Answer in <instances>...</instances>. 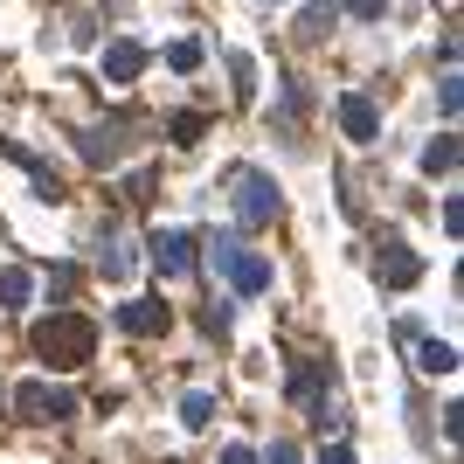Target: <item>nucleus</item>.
<instances>
[{"mask_svg":"<svg viewBox=\"0 0 464 464\" xmlns=\"http://www.w3.org/2000/svg\"><path fill=\"white\" fill-rule=\"evenodd\" d=\"M35 353L49 361V368H83L97 353V326L83 319V312H49L35 326Z\"/></svg>","mask_w":464,"mask_h":464,"instance_id":"1","label":"nucleus"},{"mask_svg":"<svg viewBox=\"0 0 464 464\" xmlns=\"http://www.w3.org/2000/svg\"><path fill=\"white\" fill-rule=\"evenodd\" d=\"M215 271H229L236 291H271V264H264V256H250L236 236H215Z\"/></svg>","mask_w":464,"mask_h":464,"instance_id":"2","label":"nucleus"},{"mask_svg":"<svg viewBox=\"0 0 464 464\" xmlns=\"http://www.w3.org/2000/svg\"><path fill=\"white\" fill-rule=\"evenodd\" d=\"M319 464H353V450H347V444H333V450H319Z\"/></svg>","mask_w":464,"mask_h":464,"instance_id":"25","label":"nucleus"},{"mask_svg":"<svg viewBox=\"0 0 464 464\" xmlns=\"http://www.w3.org/2000/svg\"><path fill=\"white\" fill-rule=\"evenodd\" d=\"M458 167V139H437V146H423V174H450Z\"/></svg>","mask_w":464,"mask_h":464,"instance_id":"14","label":"nucleus"},{"mask_svg":"<svg viewBox=\"0 0 464 464\" xmlns=\"http://www.w3.org/2000/svg\"><path fill=\"white\" fill-rule=\"evenodd\" d=\"M340 125H347V139H361V146H368V139L382 132V118H374V104H368L361 91H353V97H340Z\"/></svg>","mask_w":464,"mask_h":464,"instance_id":"6","label":"nucleus"},{"mask_svg":"<svg viewBox=\"0 0 464 464\" xmlns=\"http://www.w3.org/2000/svg\"><path fill=\"white\" fill-rule=\"evenodd\" d=\"M104 277H132V250H125V243L104 250Z\"/></svg>","mask_w":464,"mask_h":464,"instance_id":"18","label":"nucleus"},{"mask_svg":"<svg viewBox=\"0 0 464 464\" xmlns=\"http://www.w3.org/2000/svg\"><path fill=\"white\" fill-rule=\"evenodd\" d=\"M174 139H180V146H194V139H201V118L180 111V118H174Z\"/></svg>","mask_w":464,"mask_h":464,"instance_id":"22","label":"nucleus"},{"mask_svg":"<svg viewBox=\"0 0 464 464\" xmlns=\"http://www.w3.org/2000/svg\"><path fill=\"white\" fill-rule=\"evenodd\" d=\"M256 464H298V444H271V458H256Z\"/></svg>","mask_w":464,"mask_h":464,"instance_id":"23","label":"nucleus"},{"mask_svg":"<svg viewBox=\"0 0 464 464\" xmlns=\"http://www.w3.org/2000/svg\"><path fill=\"white\" fill-rule=\"evenodd\" d=\"M180 423H188V430H208V423H215V395H201V388H194L188 402H180Z\"/></svg>","mask_w":464,"mask_h":464,"instance_id":"13","label":"nucleus"},{"mask_svg":"<svg viewBox=\"0 0 464 464\" xmlns=\"http://www.w3.org/2000/svg\"><path fill=\"white\" fill-rule=\"evenodd\" d=\"M340 7H347V14H361V21H382V14H388V0H340Z\"/></svg>","mask_w":464,"mask_h":464,"instance_id":"20","label":"nucleus"},{"mask_svg":"<svg viewBox=\"0 0 464 464\" xmlns=\"http://www.w3.org/2000/svg\"><path fill=\"white\" fill-rule=\"evenodd\" d=\"M28 271H0V305H28Z\"/></svg>","mask_w":464,"mask_h":464,"instance_id":"15","label":"nucleus"},{"mask_svg":"<svg viewBox=\"0 0 464 464\" xmlns=\"http://www.w3.org/2000/svg\"><path fill=\"white\" fill-rule=\"evenodd\" d=\"M277 208H285V201H277V180L271 174H243V180H236V222H243V229L277 222Z\"/></svg>","mask_w":464,"mask_h":464,"instance_id":"3","label":"nucleus"},{"mask_svg":"<svg viewBox=\"0 0 464 464\" xmlns=\"http://www.w3.org/2000/svg\"><path fill=\"white\" fill-rule=\"evenodd\" d=\"M167 63H174L180 77H188V70H201V42H174V49H167Z\"/></svg>","mask_w":464,"mask_h":464,"instance_id":"17","label":"nucleus"},{"mask_svg":"<svg viewBox=\"0 0 464 464\" xmlns=\"http://www.w3.org/2000/svg\"><path fill=\"white\" fill-rule=\"evenodd\" d=\"M437 104H444V118H458V104H464V91H458V77H444V83H437Z\"/></svg>","mask_w":464,"mask_h":464,"instance_id":"19","label":"nucleus"},{"mask_svg":"<svg viewBox=\"0 0 464 464\" xmlns=\"http://www.w3.org/2000/svg\"><path fill=\"white\" fill-rule=\"evenodd\" d=\"M14 409H21V423H63L77 402H70L63 388H49V382H21L14 388Z\"/></svg>","mask_w":464,"mask_h":464,"instance_id":"4","label":"nucleus"},{"mask_svg":"<svg viewBox=\"0 0 464 464\" xmlns=\"http://www.w3.org/2000/svg\"><path fill=\"white\" fill-rule=\"evenodd\" d=\"M118 326L132 333V340H153V333L174 326V312H167V305H125V312H118Z\"/></svg>","mask_w":464,"mask_h":464,"instance_id":"7","label":"nucleus"},{"mask_svg":"<svg viewBox=\"0 0 464 464\" xmlns=\"http://www.w3.org/2000/svg\"><path fill=\"white\" fill-rule=\"evenodd\" d=\"M229 70H236V104H250V97H256V63L250 56H229Z\"/></svg>","mask_w":464,"mask_h":464,"instance_id":"16","label":"nucleus"},{"mask_svg":"<svg viewBox=\"0 0 464 464\" xmlns=\"http://www.w3.org/2000/svg\"><path fill=\"white\" fill-rule=\"evenodd\" d=\"M153 264H160L167 277H188V271H194V236H180V229L153 236Z\"/></svg>","mask_w":464,"mask_h":464,"instance_id":"5","label":"nucleus"},{"mask_svg":"<svg viewBox=\"0 0 464 464\" xmlns=\"http://www.w3.org/2000/svg\"><path fill=\"white\" fill-rule=\"evenodd\" d=\"M333 21H340V7H333V0H305V14H298V42H319Z\"/></svg>","mask_w":464,"mask_h":464,"instance_id":"11","label":"nucleus"},{"mask_svg":"<svg viewBox=\"0 0 464 464\" xmlns=\"http://www.w3.org/2000/svg\"><path fill=\"white\" fill-rule=\"evenodd\" d=\"M222 464H256V450L250 444H229V450H222Z\"/></svg>","mask_w":464,"mask_h":464,"instance_id":"24","label":"nucleus"},{"mask_svg":"<svg viewBox=\"0 0 464 464\" xmlns=\"http://www.w3.org/2000/svg\"><path fill=\"white\" fill-rule=\"evenodd\" d=\"M49 291H56V298H70V291H77V271H70V264H56V271H49Z\"/></svg>","mask_w":464,"mask_h":464,"instance_id":"21","label":"nucleus"},{"mask_svg":"<svg viewBox=\"0 0 464 464\" xmlns=\"http://www.w3.org/2000/svg\"><path fill=\"white\" fill-rule=\"evenodd\" d=\"M118 139H125V125H91L77 146H83V160H91V167H111V160H118Z\"/></svg>","mask_w":464,"mask_h":464,"instance_id":"9","label":"nucleus"},{"mask_svg":"<svg viewBox=\"0 0 464 464\" xmlns=\"http://www.w3.org/2000/svg\"><path fill=\"white\" fill-rule=\"evenodd\" d=\"M416 277H423V256H409V250H388L382 256V285L388 291H409Z\"/></svg>","mask_w":464,"mask_h":464,"instance_id":"10","label":"nucleus"},{"mask_svg":"<svg viewBox=\"0 0 464 464\" xmlns=\"http://www.w3.org/2000/svg\"><path fill=\"white\" fill-rule=\"evenodd\" d=\"M139 70H146V49H139V42H111V49H104V77L111 83H132Z\"/></svg>","mask_w":464,"mask_h":464,"instance_id":"8","label":"nucleus"},{"mask_svg":"<svg viewBox=\"0 0 464 464\" xmlns=\"http://www.w3.org/2000/svg\"><path fill=\"white\" fill-rule=\"evenodd\" d=\"M416 368L423 374H450L458 368V347H450V340H423V347H416Z\"/></svg>","mask_w":464,"mask_h":464,"instance_id":"12","label":"nucleus"}]
</instances>
